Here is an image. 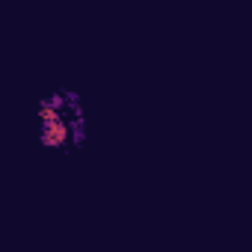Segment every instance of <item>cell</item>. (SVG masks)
Segmentation results:
<instances>
[{
  "label": "cell",
  "instance_id": "6da1fadb",
  "mask_svg": "<svg viewBox=\"0 0 252 252\" xmlns=\"http://www.w3.org/2000/svg\"><path fill=\"white\" fill-rule=\"evenodd\" d=\"M65 143H71V125H68V119L42 125V146L60 149V146H65Z\"/></svg>",
  "mask_w": 252,
  "mask_h": 252
}]
</instances>
